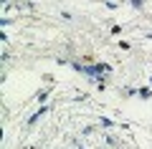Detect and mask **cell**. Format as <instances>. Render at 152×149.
Returning <instances> with one entry per match:
<instances>
[{"label": "cell", "mask_w": 152, "mask_h": 149, "mask_svg": "<svg viewBox=\"0 0 152 149\" xmlns=\"http://www.w3.org/2000/svg\"><path fill=\"white\" fill-rule=\"evenodd\" d=\"M48 111H51V106H48V104H41V106H38V111L28 116V126H36V124L41 121V116H43V114H48Z\"/></svg>", "instance_id": "obj_1"}, {"label": "cell", "mask_w": 152, "mask_h": 149, "mask_svg": "<svg viewBox=\"0 0 152 149\" xmlns=\"http://www.w3.org/2000/svg\"><path fill=\"white\" fill-rule=\"evenodd\" d=\"M53 94V86H46V89H41L36 94V104H46V99H48V96Z\"/></svg>", "instance_id": "obj_2"}, {"label": "cell", "mask_w": 152, "mask_h": 149, "mask_svg": "<svg viewBox=\"0 0 152 149\" xmlns=\"http://www.w3.org/2000/svg\"><path fill=\"white\" fill-rule=\"evenodd\" d=\"M137 99H142V101L152 99V86H140V89H137Z\"/></svg>", "instance_id": "obj_3"}, {"label": "cell", "mask_w": 152, "mask_h": 149, "mask_svg": "<svg viewBox=\"0 0 152 149\" xmlns=\"http://www.w3.org/2000/svg\"><path fill=\"white\" fill-rule=\"evenodd\" d=\"M96 126H107V129H114L117 121L114 119H107V116H96Z\"/></svg>", "instance_id": "obj_4"}, {"label": "cell", "mask_w": 152, "mask_h": 149, "mask_svg": "<svg viewBox=\"0 0 152 149\" xmlns=\"http://www.w3.org/2000/svg\"><path fill=\"white\" fill-rule=\"evenodd\" d=\"M127 3H129L134 10H145V0H127Z\"/></svg>", "instance_id": "obj_5"}, {"label": "cell", "mask_w": 152, "mask_h": 149, "mask_svg": "<svg viewBox=\"0 0 152 149\" xmlns=\"http://www.w3.org/2000/svg\"><path fill=\"white\" fill-rule=\"evenodd\" d=\"M119 94H122V96H137V89H129V86H124Z\"/></svg>", "instance_id": "obj_6"}, {"label": "cell", "mask_w": 152, "mask_h": 149, "mask_svg": "<svg viewBox=\"0 0 152 149\" xmlns=\"http://www.w3.org/2000/svg\"><path fill=\"white\" fill-rule=\"evenodd\" d=\"M117 48H122V51H132V43L129 41H119V43H117Z\"/></svg>", "instance_id": "obj_7"}, {"label": "cell", "mask_w": 152, "mask_h": 149, "mask_svg": "<svg viewBox=\"0 0 152 149\" xmlns=\"http://www.w3.org/2000/svg\"><path fill=\"white\" fill-rule=\"evenodd\" d=\"M104 5H107L109 10H117V5H119V3H114V0H104Z\"/></svg>", "instance_id": "obj_8"}, {"label": "cell", "mask_w": 152, "mask_h": 149, "mask_svg": "<svg viewBox=\"0 0 152 149\" xmlns=\"http://www.w3.org/2000/svg\"><path fill=\"white\" fill-rule=\"evenodd\" d=\"M109 31H112V36H119V33L124 31V28H122V25H112V28H109Z\"/></svg>", "instance_id": "obj_9"}, {"label": "cell", "mask_w": 152, "mask_h": 149, "mask_svg": "<svg viewBox=\"0 0 152 149\" xmlns=\"http://www.w3.org/2000/svg\"><path fill=\"white\" fill-rule=\"evenodd\" d=\"M107 144H112V147H117V144H119V142H117V139H114L112 134H109V137H107Z\"/></svg>", "instance_id": "obj_10"}, {"label": "cell", "mask_w": 152, "mask_h": 149, "mask_svg": "<svg viewBox=\"0 0 152 149\" xmlns=\"http://www.w3.org/2000/svg\"><path fill=\"white\" fill-rule=\"evenodd\" d=\"M145 38H150V41H152V33H145Z\"/></svg>", "instance_id": "obj_11"}, {"label": "cell", "mask_w": 152, "mask_h": 149, "mask_svg": "<svg viewBox=\"0 0 152 149\" xmlns=\"http://www.w3.org/2000/svg\"><path fill=\"white\" fill-rule=\"evenodd\" d=\"M150 86H152V76H150Z\"/></svg>", "instance_id": "obj_12"}]
</instances>
